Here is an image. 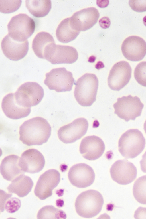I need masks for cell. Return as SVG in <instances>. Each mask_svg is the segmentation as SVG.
<instances>
[{"label":"cell","instance_id":"1","mask_svg":"<svg viewBox=\"0 0 146 219\" xmlns=\"http://www.w3.org/2000/svg\"><path fill=\"white\" fill-rule=\"evenodd\" d=\"M51 131V126L46 119L36 117L25 121L21 125L19 139L28 146L40 145L47 141Z\"/></svg>","mask_w":146,"mask_h":219},{"label":"cell","instance_id":"2","mask_svg":"<svg viewBox=\"0 0 146 219\" xmlns=\"http://www.w3.org/2000/svg\"><path fill=\"white\" fill-rule=\"evenodd\" d=\"M98 83L96 75L91 73L85 74L78 79L75 84L74 94L80 105L90 106L95 101Z\"/></svg>","mask_w":146,"mask_h":219},{"label":"cell","instance_id":"3","mask_svg":"<svg viewBox=\"0 0 146 219\" xmlns=\"http://www.w3.org/2000/svg\"><path fill=\"white\" fill-rule=\"evenodd\" d=\"M104 202L103 197L99 192L88 190L82 192L77 197L75 204L76 210L82 217L91 218L100 212Z\"/></svg>","mask_w":146,"mask_h":219},{"label":"cell","instance_id":"4","mask_svg":"<svg viewBox=\"0 0 146 219\" xmlns=\"http://www.w3.org/2000/svg\"><path fill=\"white\" fill-rule=\"evenodd\" d=\"M145 139L137 129L127 130L121 136L118 141V150L126 159L133 158L139 155L144 149Z\"/></svg>","mask_w":146,"mask_h":219},{"label":"cell","instance_id":"5","mask_svg":"<svg viewBox=\"0 0 146 219\" xmlns=\"http://www.w3.org/2000/svg\"><path fill=\"white\" fill-rule=\"evenodd\" d=\"M7 26L10 37L15 41L23 42L34 33L35 23L34 20L27 14L20 13L11 18Z\"/></svg>","mask_w":146,"mask_h":219},{"label":"cell","instance_id":"6","mask_svg":"<svg viewBox=\"0 0 146 219\" xmlns=\"http://www.w3.org/2000/svg\"><path fill=\"white\" fill-rule=\"evenodd\" d=\"M43 88L38 83L27 82L23 84L14 93L16 103L25 108H31L38 105L44 96Z\"/></svg>","mask_w":146,"mask_h":219},{"label":"cell","instance_id":"7","mask_svg":"<svg viewBox=\"0 0 146 219\" xmlns=\"http://www.w3.org/2000/svg\"><path fill=\"white\" fill-rule=\"evenodd\" d=\"M144 106L138 97L130 95L118 98L113 105L114 113L126 122L140 116Z\"/></svg>","mask_w":146,"mask_h":219},{"label":"cell","instance_id":"8","mask_svg":"<svg viewBox=\"0 0 146 219\" xmlns=\"http://www.w3.org/2000/svg\"><path fill=\"white\" fill-rule=\"evenodd\" d=\"M44 83L50 90L62 92L70 91L75 80L71 72L62 67L53 69L46 73Z\"/></svg>","mask_w":146,"mask_h":219},{"label":"cell","instance_id":"9","mask_svg":"<svg viewBox=\"0 0 146 219\" xmlns=\"http://www.w3.org/2000/svg\"><path fill=\"white\" fill-rule=\"evenodd\" d=\"M44 59L52 64H72L78 58L76 50L70 46L56 45L55 43L49 44L44 52Z\"/></svg>","mask_w":146,"mask_h":219},{"label":"cell","instance_id":"10","mask_svg":"<svg viewBox=\"0 0 146 219\" xmlns=\"http://www.w3.org/2000/svg\"><path fill=\"white\" fill-rule=\"evenodd\" d=\"M132 69L125 61L115 63L110 70L108 78V84L112 90L119 91L129 82L131 78Z\"/></svg>","mask_w":146,"mask_h":219},{"label":"cell","instance_id":"11","mask_svg":"<svg viewBox=\"0 0 146 219\" xmlns=\"http://www.w3.org/2000/svg\"><path fill=\"white\" fill-rule=\"evenodd\" d=\"M88 127L87 120L84 118L76 119L61 127L58 131L59 139L66 144L73 143L86 134Z\"/></svg>","mask_w":146,"mask_h":219},{"label":"cell","instance_id":"12","mask_svg":"<svg viewBox=\"0 0 146 219\" xmlns=\"http://www.w3.org/2000/svg\"><path fill=\"white\" fill-rule=\"evenodd\" d=\"M60 180V174L57 170L47 171L39 177L34 190L35 195L41 200L51 196L53 190L58 185Z\"/></svg>","mask_w":146,"mask_h":219},{"label":"cell","instance_id":"13","mask_svg":"<svg viewBox=\"0 0 146 219\" xmlns=\"http://www.w3.org/2000/svg\"><path fill=\"white\" fill-rule=\"evenodd\" d=\"M110 172L113 180L119 184H129L136 179L137 171L136 167L126 159L118 160L112 165Z\"/></svg>","mask_w":146,"mask_h":219},{"label":"cell","instance_id":"14","mask_svg":"<svg viewBox=\"0 0 146 219\" xmlns=\"http://www.w3.org/2000/svg\"><path fill=\"white\" fill-rule=\"evenodd\" d=\"M68 177L71 183L80 188L91 185L95 179V174L92 168L84 163L75 164L70 169Z\"/></svg>","mask_w":146,"mask_h":219},{"label":"cell","instance_id":"15","mask_svg":"<svg viewBox=\"0 0 146 219\" xmlns=\"http://www.w3.org/2000/svg\"><path fill=\"white\" fill-rule=\"evenodd\" d=\"M121 50L127 60L132 61H139L146 55V42L142 38L131 36L126 38L123 42Z\"/></svg>","mask_w":146,"mask_h":219},{"label":"cell","instance_id":"16","mask_svg":"<svg viewBox=\"0 0 146 219\" xmlns=\"http://www.w3.org/2000/svg\"><path fill=\"white\" fill-rule=\"evenodd\" d=\"M100 16L98 10L93 7L83 9L74 13L70 17L72 28L78 31H85L92 27Z\"/></svg>","mask_w":146,"mask_h":219},{"label":"cell","instance_id":"17","mask_svg":"<svg viewBox=\"0 0 146 219\" xmlns=\"http://www.w3.org/2000/svg\"><path fill=\"white\" fill-rule=\"evenodd\" d=\"M44 158L37 150L31 149L24 151L20 158L19 165L22 170L30 173H38L43 168Z\"/></svg>","mask_w":146,"mask_h":219},{"label":"cell","instance_id":"18","mask_svg":"<svg viewBox=\"0 0 146 219\" xmlns=\"http://www.w3.org/2000/svg\"><path fill=\"white\" fill-rule=\"evenodd\" d=\"M105 149L103 141L99 137L95 136L86 137L81 141L80 152L85 159L89 160H96L100 157Z\"/></svg>","mask_w":146,"mask_h":219},{"label":"cell","instance_id":"19","mask_svg":"<svg viewBox=\"0 0 146 219\" xmlns=\"http://www.w3.org/2000/svg\"><path fill=\"white\" fill-rule=\"evenodd\" d=\"M27 40L23 42L15 41L8 34L3 39L1 48L5 56L9 59L17 61L24 58L29 50Z\"/></svg>","mask_w":146,"mask_h":219},{"label":"cell","instance_id":"20","mask_svg":"<svg viewBox=\"0 0 146 219\" xmlns=\"http://www.w3.org/2000/svg\"><path fill=\"white\" fill-rule=\"evenodd\" d=\"M1 107L5 115L10 119H17L27 116L31 111V108L21 106L16 102L14 93L8 94L3 99Z\"/></svg>","mask_w":146,"mask_h":219},{"label":"cell","instance_id":"21","mask_svg":"<svg viewBox=\"0 0 146 219\" xmlns=\"http://www.w3.org/2000/svg\"><path fill=\"white\" fill-rule=\"evenodd\" d=\"M20 157L11 155L5 157L0 165V173L5 180L12 181L18 176L24 174L25 172L22 170L19 165Z\"/></svg>","mask_w":146,"mask_h":219},{"label":"cell","instance_id":"22","mask_svg":"<svg viewBox=\"0 0 146 219\" xmlns=\"http://www.w3.org/2000/svg\"><path fill=\"white\" fill-rule=\"evenodd\" d=\"M33 186L31 178L22 174L13 180L7 188L9 193H15L20 197H23L31 191Z\"/></svg>","mask_w":146,"mask_h":219},{"label":"cell","instance_id":"23","mask_svg":"<svg viewBox=\"0 0 146 219\" xmlns=\"http://www.w3.org/2000/svg\"><path fill=\"white\" fill-rule=\"evenodd\" d=\"M80 33V31L72 28L69 17L64 19L60 22L57 28L56 34L59 42L66 43L75 39Z\"/></svg>","mask_w":146,"mask_h":219},{"label":"cell","instance_id":"24","mask_svg":"<svg viewBox=\"0 0 146 219\" xmlns=\"http://www.w3.org/2000/svg\"><path fill=\"white\" fill-rule=\"evenodd\" d=\"M55 43L52 36L45 32L38 33L34 38L32 48L35 55L39 58L44 59V52L49 44Z\"/></svg>","mask_w":146,"mask_h":219},{"label":"cell","instance_id":"25","mask_svg":"<svg viewBox=\"0 0 146 219\" xmlns=\"http://www.w3.org/2000/svg\"><path fill=\"white\" fill-rule=\"evenodd\" d=\"M25 5L30 13L36 17L46 16L52 7V3L50 0H27Z\"/></svg>","mask_w":146,"mask_h":219},{"label":"cell","instance_id":"26","mask_svg":"<svg viewBox=\"0 0 146 219\" xmlns=\"http://www.w3.org/2000/svg\"><path fill=\"white\" fill-rule=\"evenodd\" d=\"M133 191L135 200L141 204H146V175L136 180L133 184Z\"/></svg>","mask_w":146,"mask_h":219},{"label":"cell","instance_id":"27","mask_svg":"<svg viewBox=\"0 0 146 219\" xmlns=\"http://www.w3.org/2000/svg\"><path fill=\"white\" fill-rule=\"evenodd\" d=\"M66 213L62 210L52 205H47L39 211L37 218L40 219H66Z\"/></svg>","mask_w":146,"mask_h":219},{"label":"cell","instance_id":"28","mask_svg":"<svg viewBox=\"0 0 146 219\" xmlns=\"http://www.w3.org/2000/svg\"><path fill=\"white\" fill-rule=\"evenodd\" d=\"M22 3L21 0H0V11L8 14L17 11Z\"/></svg>","mask_w":146,"mask_h":219},{"label":"cell","instance_id":"29","mask_svg":"<svg viewBox=\"0 0 146 219\" xmlns=\"http://www.w3.org/2000/svg\"><path fill=\"white\" fill-rule=\"evenodd\" d=\"M134 76L137 82L144 87H146V61L138 64L135 69Z\"/></svg>","mask_w":146,"mask_h":219},{"label":"cell","instance_id":"30","mask_svg":"<svg viewBox=\"0 0 146 219\" xmlns=\"http://www.w3.org/2000/svg\"><path fill=\"white\" fill-rule=\"evenodd\" d=\"M21 205V200L16 197L8 198L5 205V209L9 213H15L18 211Z\"/></svg>","mask_w":146,"mask_h":219},{"label":"cell","instance_id":"31","mask_svg":"<svg viewBox=\"0 0 146 219\" xmlns=\"http://www.w3.org/2000/svg\"><path fill=\"white\" fill-rule=\"evenodd\" d=\"M129 4L131 9L136 12L146 11V0H129Z\"/></svg>","mask_w":146,"mask_h":219},{"label":"cell","instance_id":"32","mask_svg":"<svg viewBox=\"0 0 146 219\" xmlns=\"http://www.w3.org/2000/svg\"><path fill=\"white\" fill-rule=\"evenodd\" d=\"M0 211L3 212L4 210L5 202L8 198L12 196V194L6 193L1 190H0Z\"/></svg>","mask_w":146,"mask_h":219},{"label":"cell","instance_id":"33","mask_svg":"<svg viewBox=\"0 0 146 219\" xmlns=\"http://www.w3.org/2000/svg\"><path fill=\"white\" fill-rule=\"evenodd\" d=\"M134 217L135 219H146V208L139 207L135 211Z\"/></svg>","mask_w":146,"mask_h":219},{"label":"cell","instance_id":"34","mask_svg":"<svg viewBox=\"0 0 146 219\" xmlns=\"http://www.w3.org/2000/svg\"><path fill=\"white\" fill-rule=\"evenodd\" d=\"M99 22L101 27L104 29L108 28L111 25L110 19L108 17H103L100 19Z\"/></svg>","mask_w":146,"mask_h":219},{"label":"cell","instance_id":"35","mask_svg":"<svg viewBox=\"0 0 146 219\" xmlns=\"http://www.w3.org/2000/svg\"><path fill=\"white\" fill-rule=\"evenodd\" d=\"M142 157V159L140 161L141 169L143 172L146 173V151Z\"/></svg>","mask_w":146,"mask_h":219},{"label":"cell","instance_id":"36","mask_svg":"<svg viewBox=\"0 0 146 219\" xmlns=\"http://www.w3.org/2000/svg\"><path fill=\"white\" fill-rule=\"evenodd\" d=\"M96 1L97 5L101 8L106 7L109 3L108 0H97Z\"/></svg>","mask_w":146,"mask_h":219},{"label":"cell","instance_id":"37","mask_svg":"<svg viewBox=\"0 0 146 219\" xmlns=\"http://www.w3.org/2000/svg\"><path fill=\"white\" fill-rule=\"evenodd\" d=\"M96 57L93 56H90L89 59L88 61L90 62H94L95 60Z\"/></svg>","mask_w":146,"mask_h":219},{"label":"cell","instance_id":"38","mask_svg":"<svg viewBox=\"0 0 146 219\" xmlns=\"http://www.w3.org/2000/svg\"><path fill=\"white\" fill-rule=\"evenodd\" d=\"M97 67H102L104 66V64L103 63L100 61H99L96 65Z\"/></svg>","mask_w":146,"mask_h":219},{"label":"cell","instance_id":"39","mask_svg":"<svg viewBox=\"0 0 146 219\" xmlns=\"http://www.w3.org/2000/svg\"><path fill=\"white\" fill-rule=\"evenodd\" d=\"M143 22L144 24L146 26V15L143 18Z\"/></svg>","mask_w":146,"mask_h":219},{"label":"cell","instance_id":"40","mask_svg":"<svg viewBox=\"0 0 146 219\" xmlns=\"http://www.w3.org/2000/svg\"><path fill=\"white\" fill-rule=\"evenodd\" d=\"M143 127H144V128H143L144 129L145 131V133H146V120L144 123Z\"/></svg>","mask_w":146,"mask_h":219}]
</instances>
